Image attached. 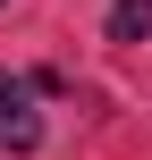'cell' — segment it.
I'll return each mask as SVG.
<instances>
[{
  "instance_id": "obj_2",
  "label": "cell",
  "mask_w": 152,
  "mask_h": 160,
  "mask_svg": "<svg viewBox=\"0 0 152 160\" xmlns=\"http://www.w3.org/2000/svg\"><path fill=\"white\" fill-rule=\"evenodd\" d=\"M110 42H152V0H110Z\"/></svg>"
},
{
  "instance_id": "obj_1",
  "label": "cell",
  "mask_w": 152,
  "mask_h": 160,
  "mask_svg": "<svg viewBox=\"0 0 152 160\" xmlns=\"http://www.w3.org/2000/svg\"><path fill=\"white\" fill-rule=\"evenodd\" d=\"M42 143V110L25 76H0V152H34Z\"/></svg>"
}]
</instances>
